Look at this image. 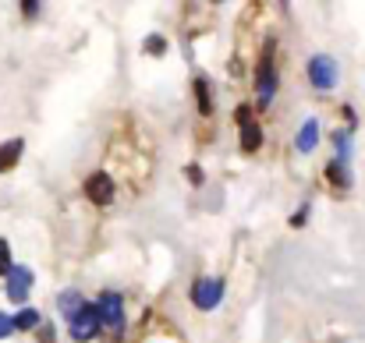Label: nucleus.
I'll return each mask as SVG.
<instances>
[{"label":"nucleus","mask_w":365,"mask_h":343,"mask_svg":"<svg viewBox=\"0 0 365 343\" xmlns=\"http://www.w3.org/2000/svg\"><path fill=\"white\" fill-rule=\"evenodd\" d=\"M255 93H259V107H269L277 96V68H273V39L266 43L259 68H255Z\"/></svg>","instance_id":"obj_1"},{"label":"nucleus","mask_w":365,"mask_h":343,"mask_svg":"<svg viewBox=\"0 0 365 343\" xmlns=\"http://www.w3.org/2000/svg\"><path fill=\"white\" fill-rule=\"evenodd\" d=\"M309 82H312L319 93L334 89V85H337V60H334L330 53H316V57L309 60Z\"/></svg>","instance_id":"obj_2"},{"label":"nucleus","mask_w":365,"mask_h":343,"mask_svg":"<svg viewBox=\"0 0 365 343\" xmlns=\"http://www.w3.org/2000/svg\"><path fill=\"white\" fill-rule=\"evenodd\" d=\"M68 322H71V340L75 343H89L96 333H100V315H96L93 305H82Z\"/></svg>","instance_id":"obj_3"},{"label":"nucleus","mask_w":365,"mask_h":343,"mask_svg":"<svg viewBox=\"0 0 365 343\" xmlns=\"http://www.w3.org/2000/svg\"><path fill=\"white\" fill-rule=\"evenodd\" d=\"M96 315H100V322H107L114 333H121V329H124V301H121V294H114V290L100 294Z\"/></svg>","instance_id":"obj_4"},{"label":"nucleus","mask_w":365,"mask_h":343,"mask_svg":"<svg viewBox=\"0 0 365 343\" xmlns=\"http://www.w3.org/2000/svg\"><path fill=\"white\" fill-rule=\"evenodd\" d=\"M220 294H224V287H220V280H213V276H202V280H195V287H192V301H195V308H202V312L217 308V305H220Z\"/></svg>","instance_id":"obj_5"},{"label":"nucleus","mask_w":365,"mask_h":343,"mask_svg":"<svg viewBox=\"0 0 365 343\" xmlns=\"http://www.w3.org/2000/svg\"><path fill=\"white\" fill-rule=\"evenodd\" d=\"M86 195H89L93 206H110L114 202V181H110V174H93L86 181Z\"/></svg>","instance_id":"obj_6"},{"label":"nucleus","mask_w":365,"mask_h":343,"mask_svg":"<svg viewBox=\"0 0 365 343\" xmlns=\"http://www.w3.org/2000/svg\"><path fill=\"white\" fill-rule=\"evenodd\" d=\"M29 287H32V269H25V265H11V273H7V297L14 301V305H21L25 297H29Z\"/></svg>","instance_id":"obj_7"},{"label":"nucleus","mask_w":365,"mask_h":343,"mask_svg":"<svg viewBox=\"0 0 365 343\" xmlns=\"http://www.w3.org/2000/svg\"><path fill=\"white\" fill-rule=\"evenodd\" d=\"M242 127V149L245 152H255L259 145H262V131H259V124L255 120H245V124H238Z\"/></svg>","instance_id":"obj_8"},{"label":"nucleus","mask_w":365,"mask_h":343,"mask_svg":"<svg viewBox=\"0 0 365 343\" xmlns=\"http://www.w3.org/2000/svg\"><path fill=\"white\" fill-rule=\"evenodd\" d=\"M327 181H330L334 188H348V184H351V174H348V163H344V159H334V163L327 167Z\"/></svg>","instance_id":"obj_9"},{"label":"nucleus","mask_w":365,"mask_h":343,"mask_svg":"<svg viewBox=\"0 0 365 343\" xmlns=\"http://www.w3.org/2000/svg\"><path fill=\"white\" fill-rule=\"evenodd\" d=\"M316 142H319V124H316V120H305V127L298 131V149H302V152H312Z\"/></svg>","instance_id":"obj_10"},{"label":"nucleus","mask_w":365,"mask_h":343,"mask_svg":"<svg viewBox=\"0 0 365 343\" xmlns=\"http://www.w3.org/2000/svg\"><path fill=\"white\" fill-rule=\"evenodd\" d=\"M21 138H14V142H7V145H0V174L4 170H11L14 163H18V156H21Z\"/></svg>","instance_id":"obj_11"},{"label":"nucleus","mask_w":365,"mask_h":343,"mask_svg":"<svg viewBox=\"0 0 365 343\" xmlns=\"http://www.w3.org/2000/svg\"><path fill=\"white\" fill-rule=\"evenodd\" d=\"M195 96H199V114L202 117L213 114V100H210V82L206 78H195Z\"/></svg>","instance_id":"obj_12"},{"label":"nucleus","mask_w":365,"mask_h":343,"mask_svg":"<svg viewBox=\"0 0 365 343\" xmlns=\"http://www.w3.org/2000/svg\"><path fill=\"white\" fill-rule=\"evenodd\" d=\"M11 326H14V329H21V333H25V329H36V326H39V312H32V308H21V312L11 319Z\"/></svg>","instance_id":"obj_13"},{"label":"nucleus","mask_w":365,"mask_h":343,"mask_svg":"<svg viewBox=\"0 0 365 343\" xmlns=\"http://www.w3.org/2000/svg\"><path fill=\"white\" fill-rule=\"evenodd\" d=\"M78 308H82V297H78V290H64V294H61V312L71 319Z\"/></svg>","instance_id":"obj_14"},{"label":"nucleus","mask_w":365,"mask_h":343,"mask_svg":"<svg viewBox=\"0 0 365 343\" xmlns=\"http://www.w3.org/2000/svg\"><path fill=\"white\" fill-rule=\"evenodd\" d=\"M145 53H167V39L163 36H149L145 39Z\"/></svg>","instance_id":"obj_15"},{"label":"nucleus","mask_w":365,"mask_h":343,"mask_svg":"<svg viewBox=\"0 0 365 343\" xmlns=\"http://www.w3.org/2000/svg\"><path fill=\"white\" fill-rule=\"evenodd\" d=\"M11 273V248H7V241L0 237V276H7Z\"/></svg>","instance_id":"obj_16"},{"label":"nucleus","mask_w":365,"mask_h":343,"mask_svg":"<svg viewBox=\"0 0 365 343\" xmlns=\"http://www.w3.org/2000/svg\"><path fill=\"white\" fill-rule=\"evenodd\" d=\"M305 220H309V206H302V209H298V213L291 216V227H302Z\"/></svg>","instance_id":"obj_17"},{"label":"nucleus","mask_w":365,"mask_h":343,"mask_svg":"<svg viewBox=\"0 0 365 343\" xmlns=\"http://www.w3.org/2000/svg\"><path fill=\"white\" fill-rule=\"evenodd\" d=\"M11 329H14V326H11V319H7V315L0 312V340H4V337H7Z\"/></svg>","instance_id":"obj_18"},{"label":"nucleus","mask_w":365,"mask_h":343,"mask_svg":"<svg viewBox=\"0 0 365 343\" xmlns=\"http://www.w3.org/2000/svg\"><path fill=\"white\" fill-rule=\"evenodd\" d=\"M235 120H238V124L252 120V110H248V107H238V110H235Z\"/></svg>","instance_id":"obj_19"},{"label":"nucleus","mask_w":365,"mask_h":343,"mask_svg":"<svg viewBox=\"0 0 365 343\" xmlns=\"http://www.w3.org/2000/svg\"><path fill=\"white\" fill-rule=\"evenodd\" d=\"M185 174H188V177H192V181H195V184H202V170H199V167H188V170H185Z\"/></svg>","instance_id":"obj_20"},{"label":"nucleus","mask_w":365,"mask_h":343,"mask_svg":"<svg viewBox=\"0 0 365 343\" xmlns=\"http://www.w3.org/2000/svg\"><path fill=\"white\" fill-rule=\"evenodd\" d=\"M21 11H25V14H29V18H32V14H36V11H39V4H32V0H25V4H21Z\"/></svg>","instance_id":"obj_21"},{"label":"nucleus","mask_w":365,"mask_h":343,"mask_svg":"<svg viewBox=\"0 0 365 343\" xmlns=\"http://www.w3.org/2000/svg\"><path fill=\"white\" fill-rule=\"evenodd\" d=\"M39 340H43V343H53V329H50V326H46V329H39Z\"/></svg>","instance_id":"obj_22"}]
</instances>
